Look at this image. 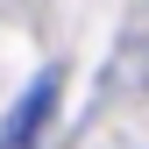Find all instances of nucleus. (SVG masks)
Listing matches in <instances>:
<instances>
[{
	"label": "nucleus",
	"mask_w": 149,
	"mask_h": 149,
	"mask_svg": "<svg viewBox=\"0 0 149 149\" xmlns=\"http://www.w3.org/2000/svg\"><path fill=\"white\" fill-rule=\"evenodd\" d=\"M57 92H64V71L43 64V71L22 85V100L7 107V121H0V149H36V142H43V121L57 114Z\"/></svg>",
	"instance_id": "1"
}]
</instances>
